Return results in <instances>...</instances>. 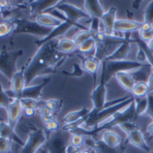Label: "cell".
<instances>
[{
	"label": "cell",
	"mask_w": 153,
	"mask_h": 153,
	"mask_svg": "<svg viewBox=\"0 0 153 153\" xmlns=\"http://www.w3.org/2000/svg\"><path fill=\"white\" fill-rule=\"evenodd\" d=\"M58 40H51L39 48L28 67L25 69L26 87L39 75L49 73L65 59V54L57 50Z\"/></svg>",
	"instance_id": "obj_1"
},
{
	"label": "cell",
	"mask_w": 153,
	"mask_h": 153,
	"mask_svg": "<svg viewBox=\"0 0 153 153\" xmlns=\"http://www.w3.org/2000/svg\"><path fill=\"white\" fill-rule=\"evenodd\" d=\"M134 100H135L134 97L130 96L125 101L115 104V105H111L109 107H105L104 109H102L101 111H100L98 113H95L92 108V112H91L89 119L80 129L86 131V132H91V131L94 130L99 126H100L103 123H106L108 120H110L111 118H113L120 111L128 108L134 101Z\"/></svg>",
	"instance_id": "obj_2"
},
{
	"label": "cell",
	"mask_w": 153,
	"mask_h": 153,
	"mask_svg": "<svg viewBox=\"0 0 153 153\" xmlns=\"http://www.w3.org/2000/svg\"><path fill=\"white\" fill-rule=\"evenodd\" d=\"M93 38L96 39V48L94 57L99 61L103 62L115 53V51L126 41V37H119L117 35L108 36L104 31L94 33Z\"/></svg>",
	"instance_id": "obj_3"
},
{
	"label": "cell",
	"mask_w": 153,
	"mask_h": 153,
	"mask_svg": "<svg viewBox=\"0 0 153 153\" xmlns=\"http://www.w3.org/2000/svg\"><path fill=\"white\" fill-rule=\"evenodd\" d=\"M149 65L150 64H143L140 61H133V60L104 61L102 62V70H103L105 81L108 82L113 75H116L117 73L138 70Z\"/></svg>",
	"instance_id": "obj_4"
},
{
	"label": "cell",
	"mask_w": 153,
	"mask_h": 153,
	"mask_svg": "<svg viewBox=\"0 0 153 153\" xmlns=\"http://www.w3.org/2000/svg\"><path fill=\"white\" fill-rule=\"evenodd\" d=\"M72 134L64 130H58L51 134L44 145V150L48 153H66V148L70 144Z\"/></svg>",
	"instance_id": "obj_5"
},
{
	"label": "cell",
	"mask_w": 153,
	"mask_h": 153,
	"mask_svg": "<svg viewBox=\"0 0 153 153\" xmlns=\"http://www.w3.org/2000/svg\"><path fill=\"white\" fill-rule=\"evenodd\" d=\"M52 30L53 29L47 28V27L40 25L36 21L22 19L16 22V26H15L13 33H15V34H18V33L31 34L34 36L43 37V39H44L50 34Z\"/></svg>",
	"instance_id": "obj_6"
},
{
	"label": "cell",
	"mask_w": 153,
	"mask_h": 153,
	"mask_svg": "<svg viewBox=\"0 0 153 153\" xmlns=\"http://www.w3.org/2000/svg\"><path fill=\"white\" fill-rule=\"evenodd\" d=\"M106 81L104 78V74L102 70V65H101V74L100 77L99 79V83L96 85L95 89L93 90L91 93V100L93 102V110L95 113H98L101 111L102 109L105 108L106 107V94H107V90H106Z\"/></svg>",
	"instance_id": "obj_7"
},
{
	"label": "cell",
	"mask_w": 153,
	"mask_h": 153,
	"mask_svg": "<svg viewBox=\"0 0 153 153\" xmlns=\"http://www.w3.org/2000/svg\"><path fill=\"white\" fill-rule=\"evenodd\" d=\"M52 9H55V10L61 12L65 15L66 20L73 22L74 23H77V24L79 23L78 22L81 19L91 18V16L86 12L82 11V9H80V8L73 5V4H70L63 2V1H60V3Z\"/></svg>",
	"instance_id": "obj_8"
},
{
	"label": "cell",
	"mask_w": 153,
	"mask_h": 153,
	"mask_svg": "<svg viewBox=\"0 0 153 153\" xmlns=\"http://www.w3.org/2000/svg\"><path fill=\"white\" fill-rule=\"evenodd\" d=\"M47 136L41 129H37L29 134L27 142L20 153H36L47 143Z\"/></svg>",
	"instance_id": "obj_9"
},
{
	"label": "cell",
	"mask_w": 153,
	"mask_h": 153,
	"mask_svg": "<svg viewBox=\"0 0 153 153\" xmlns=\"http://www.w3.org/2000/svg\"><path fill=\"white\" fill-rule=\"evenodd\" d=\"M72 27H79L81 30H90V29H88V28H86V27L81 25L80 23L77 24V23H74V22H70V21L67 20V21L63 22L62 24L59 25L58 27L53 29L52 31L50 32V34H49L48 37H46V38H44V39H41L40 40L37 41L36 45L39 46V47H41L42 45H44V44H46V43H48V42H49V41H51V40L57 39L58 37H60L61 35L65 34V33L66 31H68Z\"/></svg>",
	"instance_id": "obj_10"
},
{
	"label": "cell",
	"mask_w": 153,
	"mask_h": 153,
	"mask_svg": "<svg viewBox=\"0 0 153 153\" xmlns=\"http://www.w3.org/2000/svg\"><path fill=\"white\" fill-rule=\"evenodd\" d=\"M22 54V51H15V52H8L1 54V74H3L4 76L7 75V78H12V76L14 74L15 71V62L19 56Z\"/></svg>",
	"instance_id": "obj_11"
},
{
	"label": "cell",
	"mask_w": 153,
	"mask_h": 153,
	"mask_svg": "<svg viewBox=\"0 0 153 153\" xmlns=\"http://www.w3.org/2000/svg\"><path fill=\"white\" fill-rule=\"evenodd\" d=\"M143 27V22L129 20V19H119L116 21L114 30L118 32L132 33L135 31H140Z\"/></svg>",
	"instance_id": "obj_12"
},
{
	"label": "cell",
	"mask_w": 153,
	"mask_h": 153,
	"mask_svg": "<svg viewBox=\"0 0 153 153\" xmlns=\"http://www.w3.org/2000/svg\"><path fill=\"white\" fill-rule=\"evenodd\" d=\"M26 87L25 81V69H22L14 73L10 80V89L13 91L17 99H21L22 91Z\"/></svg>",
	"instance_id": "obj_13"
},
{
	"label": "cell",
	"mask_w": 153,
	"mask_h": 153,
	"mask_svg": "<svg viewBox=\"0 0 153 153\" xmlns=\"http://www.w3.org/2000/svg\"><path fill=\"white\" fill-rule=\"evenodd\" d=\"M22 112V108L21 105V101L19 99H16L11 103V105L7 108V123L13 129L15 128L16 124L21 117Z\"/></svg>",
	"instance_id": "obj_14"
},
{
	"label": "cell",
	"mask_w": 153,
	"mask_h": 153,
	"mask_svg": "<svg viewBox=\"0 0 153 153\" xmlns=\"http://www.w3.org/2000/svg\"><path fill=\"white\" fill-rule=\"evenodd\" d=\"M116 16H117V8L111 7L108 12L104 13V15L100 19L101 23L103 25L104 32L108 36H112L115 33L114 27L117 21Z\"/></svg>",
	"instance_id": "obj_15"
},
{
	"label": "cell",
	"mask_w": 153,
	"mask_h": 153,
	"mask_svg": "<svg viewBox=\"0 0 153 153\" xmlns=\"http://www.w3.org/2000/svg\"><path fill=\"white\" fill-rule=\"evenodd\" d=\"M130 33H126V41L124 42L116 51L113 55H111L109 57H108L107 59H105L104 61H120V60H127L126 57L130 52V49H131V45H130V42L131 39H130ZM103 61V62H104Z\"/></svg>",
	"instance_id": "obj_16"
},
{
	"label": "cell",
	"mask_w": 153,
	"mask_h": 153,
	"mask_svg": "<svg viewBox=\"0 0 153 153\" xmlns=\"http://www.w3.org/2000/svg\"><path fill=\"white\" fill-rule=\"evenodd\" d=\"M59 3L60 1H33L29 4V8L31 14H35V16H37L54 8Z\"/></svg>",
	"instance_id": "obj_17"
},
{
	"label": "cell",
	"mask_w": 153,
	"mask_h": 153,
	"mask_svg": "<svg viewBox=\"0 0 153 153\" xmlns=\"http://www.w3.org/2000/svg\"><path fill=\"white\" fill-rule=\"evenodd\" d=\"M49 80H50V78H48V79L44 80V82L42 83H40V84L25 87V89L22 92L21 99H32V100H39L40 96H41L42 90L48 84Z\"/></svg>",
	"instance_id": "obj_18"
},
{
	"label": "cell",
	"mask_w": 153,
	"mask_h": 153,
	"mask_svg": "<svg viewBox=\"0 0 153 153\" xmlns=\"http://www.w3.org/2000/svg\"><path fill=\"white\" fill-rule=\"evenodd\" d=\"M34 21H36L40 25L47 27V28H50V29H55L58 27L59 25H61L63 22V21L60 20L59 18L48 13H43L35 16Z\"/></svg>",
	"instance_id": "obj_19"
},
{
	"label": "cell",
	"mask_w": 153,
	"mask_h": 153,
	"mask_svg": "<svg viewBox=\"0 0 153 153\" xmlns=\"http://www.w3.org/2000/svg\"><path fill=\"white\" fill-rule=\"evenodd\" d=\"M132 37H130V39L132 42H135L138 44L139 46V48L144 53L146 58H147V61L149 62V64L151 65V66L152 67L153 69V52L152 51L149 44L145 41H143L140 35H139V31H135V32H133V35H131Z\"/></svg>",
	"instance_id": "obj_20"
},
{
	"label": "cell",
	"mask_w": 153,
	"mask_h": 153,
	"mask_svg": "<svg viewBox=\"0 0 153 153\" xmlns=\"http://www.w3.org/2000/svg\"><path fill=\"white\" fill-rule=\"evenodd\" d=\"M84 8L91 18L101 19L106 12H104L101 4L97 0H87L84 2Z\"/></svg>",
	"instance_id": "obj_21"
},
{
	"label": "cell",
	"mask_w": 153,
	"mask_h": 153,
	"mask_svg": "<svg viewBox=\"0 0 153 153\" xmlns=\"http://www.w3.org/2000/svg\"><path fill=\"white\" fill-rule=\"evenodd\" d=\"M115 77L117 78V82H119V84L125 89L127 91H130L132 92L135 83H136V81L135 79L134 78V76L131 74V73L129 72H120V73H117Z\"/></svg>",
	"instance_id": "obj_22"
},
{
	"label": "cell",
	"mask_w": 153,
	"mask_h": 153,
	"mask_svg": "<svg viewBox=\"0 0 153 153\" xmlns=\"http://www.w3.org/2000/svg\"><path fill=\"white\" fill-rule=\"evenodd\" d=\"M127 136H128V141L133 145H134L142 150H144L146 152L150 151V148H149L148 144L146 143L143 134L140 129H136V130L131 132Z\"/></svg>",
	"instance_id": "obj_23"
},
{
	"label": "cell",
	"mask_w": 153,
	"mask_h": 153,
	"mask_svg": "<svg viewBox=\"0 0 153 153\" xmlns=\"http://www.w3.org/2000/svg\"><path fill=\"white\" fill-rule=\"evenodd\" d=\"M0 133H1V138H5L10 141H13L14 143H18L21 146H24L25 143H22V141L15 134L14 129H13L8 123H5L4 121L1 122L0 125Z\"/></svg>",
	"instance_id": "obj_24"
},
{
	"label": "cell",
	"mask_w": 153,
	"mask_h": 153,
	"mask_svg": "<svg viewBox=\"0 0 153 153\" xmlns=\"http://www.w3.org/2000/svg\"><path fill=\"white\" fill-rule=\"evenodd\" d=\"M91 112V110L86 108H82L81 109L78 110H74V111H71L69 113H67L64 117H63V121L65 124H70L75 121H78L85 117H87L88 115H90V113Z\"/></svg>",
	"instance_id": "obj_25"
},
{
	"label": "cell",
	"mask_w": 153,
	"mask_h": 153,
	"mask_svg": "<svg viewBox=\"0 0 153 153\" xmlns=\"http://www.w3.org/2000/svg\"><path fill=\"white\" fill-rule=\"evenodd\" d=\"M102 142L108 147L115 149L121 143V137L113 131L106 130L102 135Z\"/></svg>",
	"instance_id": "obj_26"
},
{
	"label": "cell",
	"mask_w": 153,
	"mask_h": 153,
	"mask_svg": "<svg viewBox=\"0 0 153 153\" xmlns=\"http://www.w3.org/2000/svg\"><path fill=\"white\" fill-rule=\"evenodd\" d=\"M83 67L84 69L89 72L91 74L96 75L98 74V72L100 71L102 62L99 61L97 58H95L94 56H88L83 60Z\"/></svg>",
	"instance_id": "obj_27"
},
{
	"label": "cell",
	"mask_w": 153,
	"mask_h": 153,
	"mask_svg": "<svg viewBox=\"0 0 153 153\" xmlns=\"http://www.w3.org/2000/svg\"><path fill=\"white\" fill-rule=\"evenodd\" d=\"M76 48H77V46L74 43V39H68V38H64V39H61L58 40L57 50L63 54H67V53L73 52Z\"/></svg>",
	"instance_id": "obj_28"
},
{
	"label": "cell",
	"mask_w": 153,
	"mask_h": 153,
	"mask_svg": "<svg viewBox=\"0 0 153 153\" xmlns=\"http://www.w3.org/2000/svg\"><path fill=\"white\" fill-rule=\"evenodd\" d=\"M133 97L139 99V98H145L150 94L149 91V85L146 82H137L132 91Z\"/></svg>",
	"instance_id": "obj_29"
},
{
	"label": "cell",
	"mask_w": 153,
	"mask_h": 153,
	"mask_svg": "<svg viewBox=\"0 0 153 153\" xmlns=\"http://www.w3.org/2000/svg\"><path fill=\"white\" fill-rule=\"evenodd\" d=\"M93 36H94V33L91 30H80L77 33H75L73 39L78 48L80 45H82L83 42H85L89 39L93 38Z\"/></svg>",
	"instance_id": "obj_30"
},
{
	"label": "cell",
	"mask_w": 153,
	"mask_h": 153,
	"mask_svg": "<svg viewBox=\"0 0 153 153\" xmlns=\"http://www.w3.org/2000/svg\"><path fill=\"white\" fill-rule=\"evenodd\" d=\"M16 26V22H13L11 21H2L0 24V36L2 38L13 33Z\"/></svg>",
	"instance_id": "obj_31"
},
{
	"label": "cell",
	"mask_w": 153,
	"mask_h": 153,
	"mask_svg": "<svg viewBox=\"0 0 153 153\" xmlns=\"http://www.w3.org/2000/svg\"><path fill=\"white\" fill-rule=\"evenodd\" d=\"M135 103V109H136V116L139 117L143 114H145L148 108V98H139L134 100Z\"/></svg>",
	"instance_id": "obj_32"
},
{
	"label": "cell",
	"mask_w": 153,
	"mask_h": 153,
	"mask_svg": "<svg viewBox=\"0 0 153 153\" xmlns=\"http://www.w3.org/2000/svg\"><path fill=\"white\" fill-rule=\"evenodd\" d=\"M96 39L94 38L89 39L88 40H86L85 42H83L82 45H80L77 49L82 52V53H89L92 50H95L96 48Z\"/></svg>",
	"instance_id": "obj_33"
},
{
	"label": "cell",
	"mask_w": 153,
	"mask_h": 153,
	"mask_svg": "<svg viewBox=\"0 0 153 153\" xmlns=\"http://www.w3.org/2000/svg\"><path fill=\"white\" fill-rule=\"evenodd\" d=\"M21 105L23 109H36L38 107H41L39 105V100H35L32 99H21Z\"/></svg>",
	"instance_id": "obj_34"
},
{
	"label": "cell",
	"mask_w": 153,
	"mask_h": 153,
	"mask_svg": "<svg viewBox=\"0 0 153 153\" xmlns=\"http://www.w3.org/2000/svg\"><path fill=\"white\" fill-rule=\"evenodd\" d=\"M84 141H85V137L83 134L73 133L71 139H70V144H72L73 146L78 147V148H82V146L84 143Z\"/></svg>",
	"instance_id": "obj_35"
},
{
	"label": "cell",
	"mask_w": 153,
	"mask_h": 153,
	"mask_svg": "<svg viewBox=\"0 0 153 153\" xmlns=\"http://www.w3.org/2000/svg\"><path fill=\"white\" fill-rule=\"evenodd\" d=\"M94 149L98 153H116L115 149L108 147L106 143L101 142H94Z\"/></svg>",
	"instance_id": "obj_36"
},
{
	"label": "cell",
	"mask_w": 153,
	"mask_h": 153,
	"mask_svg": "<svg viewBox=\"0 0 153 153\" xmlns=\"http://www.w3.org/2000/svg\"><path fill=\"white\" fill-rule=\"evenodd\" d=\"M119 127L128 135L131 132L136 130V129H139L138 127V125L136 122L134 121H130V122H126V123H124L122 125L119 126Z\"/></svg>",
	"instance_id": "obj_37"
},
{
	"label": "cell",
	"mask_w": 153,
	"mask_h": 153,
	"mask_svg": "<svg viewBox=\"0 0 153 153\" xmlns=\"http://www.w3.org/2000/svg\"><path fill=\"white\" fill-rule=\"evenodd\" d=\"M42 105L44 107H46L47 108H48L49 110L56 113L60 108L61 102L59 100H47V101L43 102Z\"/></svg>",
	"instance_id": "obj_38"
},
{
	"label": "cell",
	"mask_w": 153,
	"mask_h": 153,
	"mask_svg": "<svg viewBox=\"0 0 153 153\" xmlns=\"http://www.w3.org/2000/svg\"><path fill=\"white\" fill-rule=\"evenodd\" d=\"M144 22H147L151 25H153V1H152L145 11L144 14Z\"/></svg>",
	"instance_id": "obj_39"
},
{
	"label": "cell",
	"mask_w": 153,
	"mask_h": 153,
	"mask_svg": "<svg viewBox=\"0 0 153 153\" xmlns=\"http://www.w3.org/2000/svg\"><path fill=\"white\" fill-rule=\"evenodd\" d=\"M14 100H12L8 97V95L5 93V91L4 90H2V93H1V100H0V103H1V108H8L9 106L11 105V103Z\"/></svg>",
	"instance_id": "obj_40"
},
{
	"label": "cell",
	"mask_w": 153,
	"mask_h": 153,
	"mask_svg": "<svg viewBox=\"0 0 153 153\" xmlns=\"http://www.w3.org/2000/svg\"><path fill=\"white\" fill-rule=\"evenodd\" d=\"M45 126H46V129L48 131H50L52 133L60 130V124L56 119H54V120L49 121L48 123H45Z\"/></svg>",
	"instance_id": "obj_41"
},
{
	"label": "cell",
	"mask_w": 153,
	"mask_h": 153,
	"mask_svg": "<svg viewBox=\"0 0 153 153\" xmlns=\"http://www.w3.org/2000/svg\"><path fill=\"white\" fill-rule=\"evenodd\" d=\"M11 149V141L5 138L0 139V153H8Z\"/></svg>",
	"instance_id": "obj_42"
},
{
	"label": "cell",
	"mask_w": 153,
	"mask_h": 153,
	"mask_svg": "<svg viewBox=\"0 0 153 153\" xmlns=\"http://www.w3.org/2000/svg\"><path fill=\"white\" fill-rule=\"evenodd\" d=\"M139 35L141 37V39L147 42L148 44L150 42H152L153 40V32L152 30H149V31H146V30H140L139 31Z\"/></svg>",
	"instance_id": "obj_43"
},
{
	"label": "cell",
	"mask_w": 153,
	"mask_h": 153,
	"mask_svg": "<svg viewBox=\"0 0 153 153\" xmlns=\"http://www.w3.org/2000/svg\"><path fill=\"white\" fill-rule=\"evenodd\" d=\"M147 98H148V108L145 114H147L150 117L153 119V93L149 94Z\"/></svg>",
	"instance_id": "obj_44"
},
{
	"label": "cell",
	"mask_w": 153,
	"mask_h": 153,
	"mask_svg": "<svg viewBox=\"0 0 153 153\" xmlns=\"http://www.w3.org/2000/svg\"><path fill=\"white\" fill-rule=\"evenodd\" d=\"M82 151L83 150H82V148L73 146L72 144H69L66 148V153H82Z\"/></svg>",
	"instance_id": "obj_45"
},
{
	"label": "cell",
	"mask_w": 153,
	"mask_h": 153,
	"mask_svg": "<svg viewBox=\"0 0 153 153\" xmlns=\"http://www.w3.org/2000/svg\"><path fill=\"white\" fill-rule=\"evenodd\" d=\"M148 85H149V91H150V94L153 93V71L148 80Z\"/></svg>",
	"instance_id": "obj_46"
},
{
	"label": "cell",
	"mask_w": 153,
	"mask_h": 153,
	"mask_svg": "<svg viewBox=\"0 0 153 153\" xmlns=\"http://www.w3.org/2000/svg\"><path fill=\"white\" fill-rule=\"evenodd\" d=\"M23 111H24L25 116L28 117H31L35 116V114H36V109H23Z\"/></svg>",
	"instance_id": "obj_47"
},
{
	"label": "cell",
	"mask_w": 153,
	"mask_h": 153,
	"mask_svg": "<svg viewBox=\"0 0 153 153\" xmlns=\"http://www.w3.org/2000/svg\"><path fill=\"white\" fill-rule=\"evenodd\" d=\"M147 131H148V133L150 134H152L153 135V121L148 126V127H147Z\"/></svg>",
	"instance_id": "obj_48"
},
{
	"label": "cell",
	"mask_w": 153,
	"mask_h": 153,
	"mask_svg": "<svg viewBox=\"0 0 153 153\" xmlns=\"http://www.w3.org/2000/svg\"><path fill=\"white\" fill-rule=\"evenodd\" d=\"M39 153H48V152L46 150H44V149L42 148V149H40V150L39 151Z\"/></svg>",
	"instance_id": "obj_49"
},
{
	"label": "cell",
	"mask_w": 153,
	"mask_h": 153,
	"mask_svg": "<svg viewBox=\"0 0 153 153\" xmlns=\"http://www.w3.org/2000/svg\"><path fill=\"white\" fill-rule=\"evenodd\" d=\"M82 153H91L90 152H88V151H86V150H83L82 152Z\"/></svg>",
	"instance_id": "obj_50"
},
{
	"label": "cell",
	"mask_w": 153,
	"mask_h": 153,
	"mask_svg": "<svg viewBox=\"0 0 153 153\" xmlns=\"http://www.w3.org/2000/svg\"><path fill=\"white\" fill-rule=\"evenodd\" d=\"M152 32H153V27H152Z\"/></svg>",
	"instance_id": "obj_51"
}]
</instances>
